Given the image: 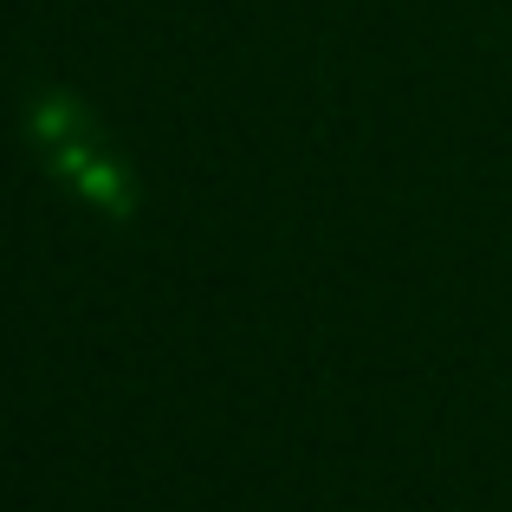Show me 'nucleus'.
Segmentation results:
<instances>
[]
</instances>
